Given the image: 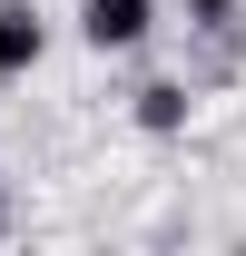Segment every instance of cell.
Here are the masks:
<instances>
[{
    "mask_svg": "<svg viewBox=\"0 0 246 256\" xmlns=\"http://www.w3.org/2000/svg\"><path fill=\"white\" fill-rule=\"evenodd\" d=\"M148 30H158V0H79V40H89L98 60L148 50Z\"/></svg>",
    "mask_w": 246,
    "mask_h": 256,
    "instance_id": "6da1fadb",
    "label": "cell"
},
{
    "mask_svg": "<svg viewBox=\"0 0 246 256\" xmlns=\"http://www.w3.org/2000/svg\"><path fill=\"white\" fill-rule=\"evenodd\" d=\"M50 60V10L40 0H0V79H30Z\"/></svg>",
    "mask_w": 246,
    "mask_h": 256,
    "instance_id": "7a4b0ae2",
    "label": "cell"
},
{
    "mask_svg": "<svg viewBox=\"0 0 246 256\" xmlns=\"http://www.w3.org/2000/svg\"><path fill=\"white\" fill-rule=\"evenodd\" d=\"M187 118H197V79H148L138 89V128L148 138H178Z\"/></svg>",
    "mask_w": 246,
    "mask_h": 256,
    "instance_id": "3957f363",
    "label": "cell"
},
{
    "mask_svg": "<svg viewBox=\"0 0 246 256\" xmlns=\"http://www.w3.org/2000/svg\"><path fill=\"white\" fill-rule=\"evenodd\" d=\"M0 226H10V178H0Z\"/></svg>",
    "mask_w": 246,
    "mask_h": 256,
    "instance_id": "277c9868",
    "label": "cell"
}]
</instances>
